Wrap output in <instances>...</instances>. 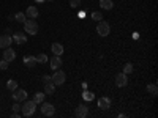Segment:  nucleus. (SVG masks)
I'll list each match as a JSON object with an SVG mask.
<instances>
[{"instance_id":"1","label":"nucleus","mask_w":158,"mask_h":118,"mask_svg":"<svg viewBox=\"0 0 158 118\" xmlns=\"http://www.w3.org/2000/svg\"><path fill=\"white\" fill-rule=\"evenodd\" d=\"M35 109H36V104H35L33 99H32V101L25 99L24 104L21 106V110H22V115H24V116H32V115H35Z\"/></svg>"},{"instance_id":"2","label":"nucleus","mask_w":158,"mask_h":118,"mask_svg":"<svg viewBox=\"0 0 158 118\" xmlns=\"http://www.w3.org/2000/svg\"><path fill=\"white\" fill-rule=\"evenodd\" d=\"M24 30L25 33H29V35H36L38 33V24L35 19H27L24 22Z\"/></svg>"},{"instance_id":"3","label":"nucleus","mask_w":158,"mask_h":118,"mask_svg":"<svg viewBox=\"0 0 158 118\" xmlns=\"http://www.w3.org/2000/svg\"><path fill=\"white\" fill-rule=\"evenodd\" d=\"M65 81H67V76H65V73H63V71L56 69V73L51 76V82L54 84L56 87H57V85H63V84H65Z\"/></svg>"},{"instance_id":"4","label":"nucleus","mask_w":158,"mask_h":118,"mask_svg":"<svg viewBox=\"0 0 158 118\" xmlns=\"http://www.w3.org/2000/svg\"><path fill=\"white\" fill-rule=\"evenodd\" d=\"M97 33L100 36H108L111 33V25L108 22H104V21H100L98 25H97Z\"/></svg>"},{"instance_id":"5","label":"nucleus","mask_w":158,"mask_h":118,"mask_svg":"<svg viewBox=\"0 0 158 118\" xmlns=\"http://www.w3.org/2000/svg\"><path fill=\"white\" fill-rule=\"evenodd\" d=\"M41 113L44 115V116H52L56 113V107L52 106L51 102H41Z\"/></svg>"},{"instance_id":"6","label":"nucleus","mask_w":158,"mask_h":118,"mask_svg":"<svg viewBox=\"0 0 158 118\" xmlns=\"http://www.w3.org/2000/svg\"><path fill=\"white\" fill-rule=\"evenodd\" d=\"M115 85L118 87V88H123V87H127L128 85V76L125 74V73H118L117 76H115Z\"/></svg>"},{"instance_id":"7","label":"nucleus","mask_w":158,"mask_h":118,"mask_svg":"<svg viewBox=\"0 0 158 118\" xmlns=\"http://www.w3.org/2000/svg\"><path fill=\"white\" fill-rule=\"evenodd\" d=\"M13 99L18 101V102H24L25 99H27V91H25V90H19V88H16L15 91H13Z\"/></svg>"},{"instance_id":"8","label":"nucleus","mask_w":158,"mask_h":118,"mask_svg":"<svg viewBox=\"0 0 158 118\" xmlns=\"http://www.w3.org/2000/svg\"><path fill=\"white\" fill-rule=\"evenodd\" d=\"M13 41H15L16 44H19V46H22V44L27 43V35L22 33V32H16L15 35H13Z\"/></svg>"},{"instance_id":"9","label":"nucleus","mask_w":158,"mask_h":118,"mask_svg":"<svg viewBox=\"0 0 158 118\" xmlns=\"http://www.w3.org/2000/svg\"><path fill=\"white\" fill-rule=\"evenodd\" d=\"M11 43H13V36H11V35L5 33V35L0 36V47H2V49L10 47V44H11Z\"/></svg>"},{"instance_id":"10","label":"nucleus","mask_w":158,"mask_h":118,"mask_svg":"<svg viewBox=\"0 0 158 118\" xmlns=\"http://www.w3.org/2000/svg\"><path fill=\"white\" fill-rule=\"evenodd\" d=\"M74 115H76L77 118H85V116L89 115V107L84 106V104H81V106H77V107H76Z\"/></svg>"},{"instance_id":"11","label":"nucleus","mask_w":158,"mask_h":118,"mask_svg":"<svg viewBox=\"0 0 158 118\" xmlns=\"http://www.w3.org/2000/svg\"><path fill=\"white\" fill-rule=\"evenodd\" d=\"M15 58H16V52H15V49L6 47V49L3 50V60H6V61L10 63V61H13Z\"/></svg>"},{"instance_id":"12","label":"nucleus","mask_w":158,"mask_h":118,"mask_svg":"<svg viewBox=\"0 0 158 118\" xmlns=\"http://www.w3.org/2000/svg\"><path fill=\"white\" fill-rule=\"evenodd\" d=\"M49 65H51V68L54 69V71L59 69V68L62 66V57H60V55H54V57L49 60Z\"/></svg>"},{"instance_id":"13","label":"nucleus","mask_w":158,"mask_h":118,"mask_svg":"<svg viewBox=\"0 0 158 118\" xmlns=\"http://www.w3.org/2000/svg\"><path fill=\"white\" fill-rule=\"evenodd\" d=\"M98 107H100L101 110H108V109L111 107V99L106 98V96L100 98V99H98Z\"/></svg>"},{"instance_id":"14","label":"nucleus","mask_w":158,"mask_h":118,"mask_svg":"<svg viewBox=\"0 0 158 118\" xmlns=\"http://www.w3.org/2000/svg\"><path fill=\"white\" fill-rule=\"evenodd\" d=\"M25 16L30 18V19H36V18H38V10H36L35 6H29L27 11H25Z\"/></svg>"},{"instance_id":"15","label":"nucleus","mask_w":158,"mask_h":118,"mask_svg":"<svg viewBox=\"0 0 158 118\" xmlns=\"http://www.w3.org/2000/svg\"><path fill=\"white\" fill-rule=\"evenodd\" d=\"M51 49H52V54H54V55H62L63 54V46L60 43H54Z\"/></svg>"},{"instance_id":"16","label":"nucleus","mask_w":158,"mask_h":118,"mask_svg":"<svg viewBox=\"0 0 158 118\" xmlns=\"http://www.w3.org/2000/svg\"><path fill=\"white\" fill-rule=\"evenodd\" d=\"M35 63H36V60H35V55H27L24 58V65L27 68H33L35 66Z\"/></svg>"},{"instance_id":"17","label":"nucleus","mask_w":158,"mask_h":118,"mask_svg":"<svg viewBox=\"0 0 158 118\" xmlns=\"http://www.w3.org/2000/svg\"><path fill=\"white\" fill-rule=\"evenodd\" d=\"M54 91H56V85L52 84V82L44 84V93L46 95H54Z\"/></svg>"},{"instance_id":"18","label":"nucleus","mask_w":158,"mask_h":118,"mask_svg":"<svg viewBox=\"0 0 158 118\" xmlns=\"http://www.w3.org/2000/svg\"><path fill=\"white\" fill-rule=\"evenodd\" d=\"M100 6L103 10H111L114 6V2L112 0H100Z\"/></svg>"},{"instance_id":"19","label":"nucleus","mask_w":158,"mask_h":118,"mask_svg":"<svg viewBox=\"0 0 158 118\" xmlns=\"http://www.w3.org/2000/svg\"><path fill=\"white\" fill-rule=\"evenodd\" d=\"M15 21H18V22L24 24L25 21H27V16H25V13L19 11V13H16V14H15Z\"/></svg>"},{"instance_id":"20","label":"nucleus","mask_w":158,"mask_h":118,"mask_svg":"<svg viewBox=\"0 0 158 118\" xmlns=\"http://www.w3.org/2000/svg\"><path fill=\"white\" fill-rule=\"evenodd\" d=\"M44 98H46V93H44V91H43V93H35L33 101H35V104H41V102L44 101Z\"/></svg>"},{"instance_id":"21","label":"nucleus","mask_w":158,"mask_h":118,"mask_svg":"<svg viewBox=\"0 0 158 118\" xmlns=\"http://www.w3.org/2000/svg\"><path fill=\"white\" fill-rule=\"evenodd\" d=\"M147 91H149L152 96H156V95H158V87H156L155 84H149V85H147Z\"/></svg>"},{"instance_id":"22","label":"nucleus","mask_w":158,"mask_h":118,"mask_svg":"<svg viewBox=\"0 0 158 118\" xmlns=\"http://www.w3.org/2000/svg\"><path fill=\"white\" fill-rule=\"evenodd\" d=\"M35 60H36V63L44 65V63H48V55H46V54H38V55L35 57Z\"/></svg>"},{"instance_id":"23","label":"nucleus","mask_w":158,"mask_h":118,"mask_svg":"<svg viewBox=\"0 0 158 118\" xmlns=\"http://www.w3.org/2000/svg\"><path fill=\"white\" fill-rule=\"evenodd\" d=\"M6 88H8L10 91H15V90L18 88V82L13 81V79H10V81L6 82Z\"/></svg>"},{"instance_id":"24","label":"nucleus","mask_w":158,"mask_h":118,"mask_svg":"<svg viewBox=\"0 0 158 118\" xmlns=\"http://www.w3.org/2000/svg\"><path fill=\"white\" fill-rule=\"evenodd\" d=\"M82 98H84V101H94L95 99V95L94 93H92V91H84V93H82Z\"/></svg>"},{"instance_id":"25","label":"nucleus","mask_w":158,"mask_h":118,"mask_svg":"<svg viewBox=\"0 0 158 118\" xmlns=\"http://www.w3.org/2000/svg\"><path fill=\"white\" fill-rule=\"evenodd\" d=\"M133 69H135V68H133V65H131V63H127L125 66H123V73H125L127 76L133 73Z\"/></svg>"},{"instance_id":"26","label":"nucleus","mask_w":158,"mask_h":118,"mask_svg":"<svg viewBox=\"0 0 158 118\" xmlns=\"http://www.w3.org/2000/svg\"><path fill=\"white\" fill-rule=\"evenodd\" d=\"M92 19L100 22V21H103V14H101V13H98V11H95V13H92Z\"/></svg>"},{"instance_id":"27","label":"nucleus","mask_w":158,"mask_h":118,"mask_svg":"<svg viewBox=\"0 0 158 118\" xmlns=\"http://www.w3.org/2000/svg\"><path fill=\"white\" fill-rule=\"evenodd\" d=\"M70 6L71 8H79L81 6V0H70Z\"/></svg>"},{"instance_id":"28","label":"nucleus","mask_w":158,"mask_h":118,"mask_svg":"<svg viewBox=\"0 0 158 118\" xmlns=\"http://www.w3.org/2000/svg\"><path fill=\"white\" fill-rule=\"evenodd\" d=\"M0 69H2V71L8 69V61H6V60H2V61H0Z\"/></svg>"},{"instance_id":"29","label":"nucleus","mask_w":158,"mask_h":118,"mask_svg":"<svg viewBox=\"0 0 158 118\" xmlns=\"http://www.w3.org/2000/svg\"><path fill=\"white\" fill-rule=\"evenodd\" d=\"M11 107H13V112H19V110H21V104L16 101V104H13Z\"/></svg>"},{"instance_id":"30","label":"nucleus","mask_w":158,"mask_h":118,"mask_svg":"<svg viewBox=\"0 0 158 118\" xmlns=\"http://www.w3.org/2000/svg\"><path fill=\"white\" fill-rule=\"evenodd\" d=\"M43 82H44V84L51 82V76H43Z\"/></svg>"}]
</instances>
